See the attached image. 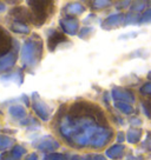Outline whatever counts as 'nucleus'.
<instances>
[{
	"instance_id": "nucleus-1",
	"label": "nucleus",
	"mask_w": 151,
	"mask_h": 160,
	"mask_svg": "<svg viewBox=\"0 0 151 160\" xmlns=\"http://www.w3.org/2000/svg\"><path fill=\"white\" fill-rule=\"evenodd\" d=\"M41 40L39 37H33L26 41L24 48L21 51V60L26 66H34L41 57Z\"/></svg>"
},
{
	"instance_id": "nucleus-2",
	"label": "nucleus",
	"mask_w": 151,
	"mask_h": 160,
	"mask_svg": "<svg viewBox=\"0 0 151 160\" xmlns=\"http://www.w3.org/2000/svg\"><path fill=\"white\" fill-rule=\"evenodd\" d=\"M32 8V20H35V25L40 26L47 18V13L53 10L52 0H27Z\"/></svg>"
},
{
	"instance_id": "nucleus-3",
	"label": "nucleus",
	"mask_w": 151,
	"mask_h": 160,
	"mask_svg": "<svg viewBox=\"0 0 151 160\" xmlns=\"http://www.w3.org/2000/svg\"><path fill=\"white\" fill-rule=\"evenodd\" d=\"M33 108H34L35 113L40 117L43 120H47L50 118V108L47 107L45 102H43L39 98L37 99V94H34V104H33Z\"/></svg>"
},
{
	"instance_id": "nucleus-4",
	"label": "nucleus",
	"mask_w": 151,
	"mask_h": 160,
	"mask_svg": "<svg viewBox=\"0 0 151 160\" xmlns=\"http://www.w3.org/2000/svg\"><path fill=\"white\" fill-rule=\"evenodd\" d=\"M25 148L21 146H15L10 152H5L1 154V160H20L21 157L25 154Z\"/></svg>"
},
{
	"instance_id": "nucleus-5",
	"label": "nucleus",
	"mask_w": 151,
	"mask_h": 160,
	"mask_svg": "<svg viewBox=\"0 0 151 160\" xmlns=\"http://www.w3.org/2000/svg\"><path fill=\"white\" fill-rule=\"evenodd\" d=\"M11 48V37L0 27V58L7 54Z\"/></svg>"
},
{
	"instance_id": "nucleus-6",
	"label": "nucleus",
	"mask_w": 151,
	"mask_h": 160,
	"mask_svg": "<svg viewBox=\"0 0 151 160\" xmlns=\"http://www.w3.org/2000/svg\"><path fill=\"white\" fill-rule=\"evenodd\" d=\"M38 148L41 151H46V152H51V151H55V148L59 147V144L58 141H55L53 138L51 137H46V138H43V139L37 144Z\"/></svg>"
},
{
	"instance_id": "nucleus-7",
	"label": "nucleus",
	"mask_w": 151,
	"mask_h": 160,
	"mask_svg": "<svg viewBox=\"0 0 151 160\" xmlns=\"http://www.w3.org/2000/svg\"><path fill=\"white\" fill-rule=\"evenodd\" d=\"M15 60H17V57H15L14 54H7V55L1 57V58H0V72L7 70L11 66H13V64L15 62Z\"/></svg>"
},
{
	"instance_id": "nucleus-8",
	"label": "nucleus",
	"mask_w": 151,
	"mask_h": 160,
	"mask_svg": "<svg viewBox=\"0 0 151 160\" xmlns=\"http://www.w3.org/2000/svg\"><path fill=\"white\" fill-rule=\"evenodd\" d=\"M61 26H63V28L65 32H67L69 34H75L76 33V30H77V21L73 19H65V20H61Z\"/></svg>"
},
{
	"instance_id": "nucleus-9",
	"label": "nucleus",
	"mask_w": 151,
	"mask_h": 160,
	"mask_svg": "<svg viewBox=\"0 0 151 160\" xmlns=\"http://www.w3.org/2000/svg\"><path fill=\"white\" fill-rule=\"evenodd\" d=\"M65 39L66 38L63 34L58 33V32H53V34L49 37V47H50V50L53 51L55 46L58 45L59 42H61V41H64Z\"/></svg>"
},
{
	"instance_id": "nucleus-10",
	"label": "nucleus",
	"mask_w": 151,
	"mask_h": 160,
	"mask_svg": "<svg viewBox=\"0 0 151 160\" xmlns=\"http://www.w3.org/2000/svg\"><path fill=\"white\" fill-rule=\"evenodd\" d=\"M10 113L13 117L15 118H23V117H25L26 114V111L19 105H15V106H12L10 108Z\"/></svg>"
},
{
	"instance_id": "nucleus-11",
	"label": "nucleus",
	"mask_w": 151,
	"mask_h": 160,
	"mask_svg": "<svg viewBox=\"0 0 151 160\" xmlns=\"http://www.w3.org/2000/svg\"><path fill=\"white\" fill-rule=\"evenodd\" d=\"M12 145H13V140L11 138L5 137V135H0V150L10 148Z\"/></svg>"
},
{
	"instance_id": "nucleus-12",
	"label": "nucleus",
	"mask_w": 151,
	"mask_h": 160,
	"mask_svg": "<svg viewBox=\"0 0 151 160\" xmlns=\"http://www.w3.org/2000/svg\"><path fill=\"white\" fill-rule=\"evenodd\" d=\"M122 152H123V147L122 146H113V147H111L110 150L106 152V154L109 155V157H111V158L117 159V157L121 155Z\"/></svg>"
},
{
	"instance_id": "nucleus-13",
	"label": "nucleus",
	"mask_w": 151,
	"mask_h": 160,
	"mask_svg": "<svg viewBox=\"0 0 151 160\" xmlns=\"http://www.w3.org/2000/svg\"><path fill=\"white\" fill-rule=\"evenodd\" d=\"M11 28L14 31V32H19V33H29V28L25 25H23V22L17 21L13 25L11 26Z\"/></svg>"
},
{
	"instance_id": "nucleus-14",
	"label": "nucleus",
	"mask_w": 151,
	"mask_h": 160,
	"mask_svg": "<svg viewBox=\"0 0 151 160\" xmlns=\"http://www.w3.org/2000/svg\"><path fill=\"white\" fill-rule=\"evenodd\" d=\"M45 160H67V157L60 153H51L46 157Z\"/></svg>"
},
{
	"instance_id": "nucleus-15",
	"label": "nucleus",
	"mask_w": 151,
	"mask_h": 160,
	"mask_svg": "<svg viewBox=\"0 0 151 160\" xmlns=\"http://www.w3.org/2000/svg\"><path fill=\"white\" fill-rule=\"evenodd\" d=\"M26 160H38V159H37V154L32 153V154H30L27 158H26Z\"/></svg>"
},
{
	"instance_id": "nucleus-16",
	"label": "nucleus",
	"mask_w": 151,
	"mask_h": 160,
	"mask_svg": "<svg viewBox=\"0 0 151 160\" xmlns=\"http://www.w3.org/2000/svg\"><path fill=\"white\" fill-rule=\"evenodd\" d=\"M72 160H87V158H81V157H73Z\"/></svg>"
},
{
	"instance_id": "nucleus-17",
	"label": "nucleus",
	"mask_w": 151,
	"mask_h": 160,
	"mask_svg": "<svg viewBox=\"0 0 151 160\" xmlns=\"http://www.w3.org/2000/svg\"><path fill=\"white\" fill-rule=\"evenodd\" d=\"M5 10V5H3V4H0V12H3V11Z\"/></svg>"
}]
</instances>
